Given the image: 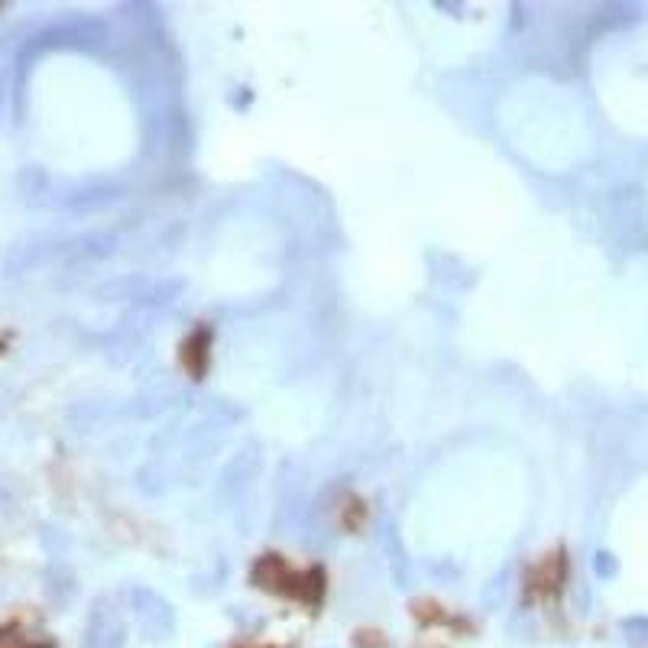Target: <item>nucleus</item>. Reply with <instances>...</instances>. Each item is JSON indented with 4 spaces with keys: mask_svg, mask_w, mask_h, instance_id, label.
<instances>
[{
    "mask_svg": "<svg viewBox=\"0 0 648 648\" xmlns=\"http://www.w3.org/2000/svg\"><path fill=\"white\" fill-rule=\"evenodd\" d=\"M88 648H120V625L94 613L91 625H88Z\"/></svg>",
    "mask_w": 648,
    "mask_h": 648,
    "instance_id": "nucleus-1",
    "label": "nucleus"
},
{
    "mask_svg": "<svg viewBox=\"0 0 648 648\" xmlns=\"http://www.w3.org/2000/svg\"><path fill=\"white\" fill-rule=\"evenodd\" d=\"M625 629L633 633V639H642V642L648 639V623H629V625H625Z\"/></svg>",
    "mask_w": 648,
    "mask_h": 648,
    "instance_id": "nucleus-2",
    "label": "nucleus"
}]
</instances>
